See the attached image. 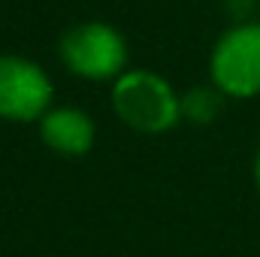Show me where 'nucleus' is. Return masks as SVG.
Here are the masks:
<instances>
[{
    "instance_id": "39448f33",
    "label": "nucleus",
    "mask_w": 260,
    "mask_h": 257,
    "mask_svg": "<svg viewBox=\"0 0 260 257\" xmlns=\"http://www.w3.org/2000/svg\"><path fill=\"white\" fill-rule=\"evenodd\" d=\"M40 136L55 154L82 157L91 151L97 127H94L91 115L79 106H52L40 121Z\"/></svg>"
},
{
    "instance_id": "7ed1b4c3",
    "label": "nucleus",
    "mask_w": 260,
    "mask_h": 257,
    "mask_svg": "<svg viewBox=\"0 0 260 257\" xmlns=\"http://www.w3.org/2000/svg\"><path fill=\"white\" fill-rule=\"evenodd\" d=\"M61 58L70 73L100 82L127 73V43L112 24L85 21L61 37Z\"/></svg>"
},
{
    "instance_id": "423d86ee",
    "label": "nucleus",
    "mask_w": 260,
    "mask_h": 257,
    "mask_svg": "<svg viewBox=\"0 0 260 257\" xmlns=\"http://www.w3.org/2000/svg\"><path fill=\"white\" fill-rule=\"evenodd\" d=\"M221 112V91L215 88H191L182 97V115L194 124H209Z\"/></svg>"
},
{
    "instance_id": "f03ea898",
    "label": "nucleus",
    "mask_w": 260,
    "mask_h": 257,
    "mask_svg": "<svg viewBox=\"0 0 260 257\" xmlns=\"http://www.w3.org/2000/svg\"><path fill=\"white\" fill-rule=\"evenodd\" d=\"M212 82L227 97L260 94V24L242 21L224 30L212 49Z\"/></svg>"
},
{
    "instance_id": "6e6552de",
    "label": "nucleus",
    "mask_w": 260,
    "mask_h": 257,
    "mask_svg": "<svg viewBox=\"0 0 260 257\" xmlns=\"http://www.w3.org/2000/svg\"><path fill=\"white\" fill-rule=\"evenodd\" d=\"M254 182H257V188H260V151H257V157H254Z\"/></svg>"
},
{
    "instance_id": "20e7f679",
    "label": "nucleus",
    "mask_w": 260,
    "mask_h": 257,
    "mask_svg": "<svg viewBox=\"0 0 260 257\" xmlns=\"http://www.w3.org/2000/svg\"><path fill=\"white\" fill-rule=\"evenodd\" d=\"M52 79L46 70L21 55H0V118L43 121L52 109Z\"/></svg>"
},
{
    "instance_id": "f257e3e1",
    "label": "nucleus",
    "mask_w": 260,
    "mask_h": 257,
    "mask_svg": "<svg viewBox=\"0 0 260 257\" xmlns=\"http://www.w3.org/2000/svg\"><path fill=\"white\" fill-rule=\"evenodd\" d=\"M115 115L136 133H167L182 118V97L151 70H127L112 88Z\"/></svg>"
},
{
    "instance_id": "0eeeda50",
    "label": "nucleus",
    "mask_w": 260,
    "mask_h": 257,
    "mask_svg": "<svg viewBox=\"0 0 260 257\" xmlns=\"http://www.w3.org/2000/svg\"><path fill=\"white\" fill-rule=\"evenodd\" d=\"M224 3H227V12L242 24V21H248V15L254 12V3H257V0H224Z\"/></svg>"
}]
</instances>
